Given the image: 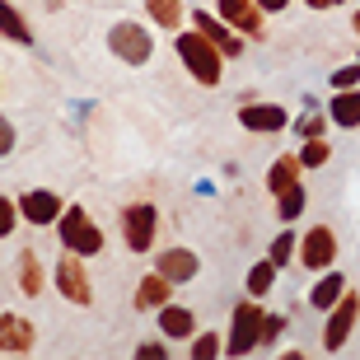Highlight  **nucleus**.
<instances>
[{"mask_svg": "<svg viewBox=\"0 0 360 360\" xmlns=\"http://www.w3.org/2000/svg\"><path fill=\"white\" fill-rule=\"evenodd\" d=\"M215 14H220L239 38H248V42L267 38V10H262L257 0H215Z\"/></svg>", "mask_w": 360, "mask_h": 360, "instance_id": "nucleus-10", "label": "nucleus"}, {"mask_svg": "<svg viewBox=\"0 0 360 360\" xmlns=\"http://www.w3.org/2000/svg\"><path fill=\"white\" fill-rule=\"evenodd\" d=\"M56 239H61V248H70V253L98 257V253H103V243H108V234L98 229V220H94L84 206L70 201L66 211H61V220H56Z\"/></svg>", "mask_w": 360, "mask_h": 360, "instance_id": "nucleus-3", "label": "nucleus"}, {"mask_svg": "<svg viewBox=\"0 0 360 360\" xmlns=\"http://www.w3.org/2000/svg\"><path fill=\"white\" fill-rule=\"evenodd\" d=\"M304 178V164H300V150L295 155H276L271 160V169H267V192L276 197V192H285L290 183H300Z\"/></svg>", "mask_w": 360, "mask_h": 360, "instance_id": "nucleus-22", "label": "nucleus"}, {"mask_svg": "<svg viewBox=\"0 0 360 360\" xmlns=\"http://www.w3.org/2000/svg\"><path fill=\"white\" fill-rule=\"evenodd\" d=\"M155 271H164L174 285H187V281H197L201 257L192 253V248H183V243H174V248H160V253H155Z\"/></svg>", "mask_w": 360, "mask_h": 360, "instance_id": "nucleus-15", "label": "nucleus"}, {"mask_svg": "<svg viewBox=\"0 0 360 360\" xmlns=\"http://www.w3.org/2000/svg\"><path fill=\"white\" fill-rule=\"evenodd\" d=\"M108 52L117 56L122 66H150V56H155V33H150V19H117V24L108 28Z\"/></svg>", "mask_w": 360, "mask_h": 360, "instance_id": "nucleus-4", "label": "nucleus"}, {"mask_svg": "<svg viewBox=\"0 0 360 360\" xmlns=\"http://www.w3.org/2000/svg\"><path fill=\"white\" fill-rule=\"evenodd\" d=\"M187 356H192V360L225 356V337H220V333H197V337H192V347H187Z\"/></svg>", "mask_w": 360, "mask_h": 360, "instance_id": "nucleus-28", "label": "nucleus"}, {"mask_svg": "<svg viewBox=\"0 0 360 360\" xmlns=\"http://www.w3.org/2000/svg\"><path fill=\"white\" fill-rule=\"evenodd\" d=\"M38 347V328L14 314V309H0V356H33Z\"/></svg>", "mask_w": 360, "mask_h": 360, "instance_id": "nucleus-13", "label": "nucleus"}, {"mask_svg": "<svg viewBox=\"0 0 360 360\" xmlns=\"http://www.w3.org/2000/svg\"><path fill=\"white\" fill-rule=\"evenodd\" d=\"M328 127H333L328 108H319V112H304V117H295V136H300V141H319V136H328Z\"/></svg>", "mask_w": 360, "mask_h": 360, "instance_id": "nucleus-26", "label": "nucleus"}, {"mask_svg": "<svg viewBox=\"0 0 360 360\" xmlns=\"http://www.w3.org/2000/svg\"><path fill=\"white\" fill-rule=\"evenodd\" d=\"M360 84V61H351V66H337L333 75H328V89H356Z\"/></svg>", "mask_w": 360, "mask_h": 360, "instance_id": "nucleus-32", "label": "nucleus"}, {"mask_svg": "<svg viewBox=\"0 0 360 360\" xmlns=\"http://www.w3.org/2000/svg\"><path fill=\"white\" fill-rule=\"evenodd\" d=\"M66 206L70 201L61 197L56 187H28L24 197H19V215H24V225H33V229H52Z\"/></svg>", "mask_w": 360, "mask_h": 360, "instance_id": "nucleus-11", "label": "nucleus"}, {"mask_svg": "<svg viewBox=\"0 0 360 360\" xmlns=\"http://www.w3.org/2000/svg\"><path fill=\"white\" fill-rule=\"evenodd\" d=\"M351 28H356V38H360V10H356V14H351Z\"/></svg>", "mask_w": 360, "mask_h": 360, "instance_id": "nucleus-36", "label": "nucleus"}, {"mask_svg": "<svg viewBox=\"0 0 360 360\" xmlns=\"http://www.w3.org/2000/svg\"><path fill=\"white\" fill-rule=\"evenodd\" d=\"M141 10H146L150 28H164V33H178V28H187V0H141Z\"/></svg>", "mask_w": 360, "mask_h": 360, "instance_id": "nucleus-17", "label": "nucleus"}, {"mask_svg": "<svg viewBox=\"0 0 360 360\" xmlns=\"http://www.w3.org/2000/svg\"><path fill=\"white\" fill-rule=\"evenodd\" d=\"M337 253H342L337 229L333 225H309L304 234H300V253H295V262H300L304 271H328V267H337Z\"/></svg>", "mask_w": 360, "mask_h": 360, "instance_id": "nucleus-8", "label": "nucleus"}, {"mask_svg": "<svg viewBox=\"0 0 360 360\" xmlns=\"http://www.w3.org/2000/svg\"><path fill=\"white\" fill-rule=\"evenodd\" d=\"M356 61H360V47H356Z\"/></svg>", "mask_w": 360, "mask_h": 360, "instance_id": "nucleus-37", "label": "nucleus"}, {"mask_svg": "<svg viewBox=\"0 0 360 360\" xmlns=\"http://www.w3.org/2000/svg\"><path fill=\"white\" fill-rule=\"evenodd\" d=\"M52 290L66 300V304L75 309H89L94 304V276H89V257L70 253V248H61V257H56L52 267Z\"/></svg>", "mask_w": 360, "mask_h": 360, "instance_id": "nucleus-5", "label": "nucleus"}, {"mask_svg": "<svg viewBox=\"0 0 360 360\" xmlns=\"http://www.w3.org/2000/svg\"><path fill=\"white\" fill-rule=\"evenodd\" d=\"M304 206H309L304 183H290L285 192H276V220H281V225H295V220L304 215Z\"/></svg>", "mask_w": 360, "mask_h": 360, "instance_id": "nucleus-24", "label": "nucleus"}, {"mask_svg": "<svg viewBox=\"0 0 360 360\" xmlns=\"http://www.w3.org/2000/svg\"><path fill=\"white\" fill-rule=\"evenodd\" d=\"M276 262L271 257H257L253 267H248V276H243V295H257V300H267L271 295V285H276Z\"/></svg>", "mask_w": 360, "mask_h": 360, "instance_id": "nucleus-23", "label": "nucleus"}, {"mask_svg": "<svg viewBox=\"0 0 360 360\" xmlns=\"http://www.w3.org/2000/svg\"><path fill=\"white\" fill-rule=\"evenodd\" d=\"M14 146H19V131H14V122L0 112V160H5V155H14Z\"/></svg>", "mask_w": 360, "mask_h": 360, "instance_id": "nucleus-33", "label": "nucleus"}, {"mask_svg": "<svg viewBox=\"0 0 360 360\" xmlns=\"http://www.w3.org/2000/svg\"><path fill=\"white\" fill-rule=\"evenodd\" d=\"M174 281L164 276V271H146V276L136 281V295H131V309L136 314H160L169 300H174Z\"/></svg>", "mask_w": 360, "mask_h": 360, "instance_id": "nucleus-14", "label": "nucleus"}, {"mask_svg": "<svg viewBox=\"0 0 360 360\" xmlns=\"http://www.w3.org/2000/svg\"><path fill=\"white\" fill-rule=\"evenodd\" d=\"M19 197H10V192H0V239H10L14 229H19Z\"/></svg>", "mask_w": 360, "mask_h": 360, "instance_id": "nucleus-29", "label": "nucleus"}, {"mask_svg": "<svg viewBox=\"0 0 360 360\" xmlns=\"http://www.w3.org/2000/svg\"><path fill=\"white\" fill-rule=\"evenodd\" d=\"M257 5H262V10H267V14H285V10H290V5H295V0H257Z\"/></svg>", "mask_w": 360, "mask_h": 360, "instance_id": "nucleus-34", "label": "nucleus"}, {"mask_svg": "<svg viewBox=\"0 0 360 360\" xmlns=\"http://www.w3.org/2000/svg\"><path fill=\"white\" fill-rule=\"evenodd\" d=\"M0 94H5V84H0Z\"/></svg>", "mask_w": 360, "mask_h": 360, "instance_id": "nucleus-38", "label": "nucleus"}, {"mask_svg": "<svg viewBox=\"0 0 360 360\" xmlns=\"http://www.w3.org/2000/svg\"><path fill=\"white\" fill-rule=\"evenodd\" d=\"M174 52H178V61L187 66V75H192L197 84L215 89V84L225 80V52H220V47L206 38V33H197L192 24L174 33Z\"/></svg>", "mask_w": 360, "mask_h": 360, "instance_id": "nucleus-1", "label": "nucleus"}, {"mask_svg": "<svg viewBox=\"0 0 360 360\" xmlns=\"http://www.w3.org/2000/svg\"><path fill=\"white\" fill-rule=\"evenodd\" d=\"M174 351H169V337H146V342H136V360H169Z\"/></svg>", "mask_w": 360, "mask_h": 360, "instance_id": "nucleus-30", "label": "nucleus"}, {"mask_svg": "<svg viewBox=\"0 0 360 360\" xmlns=\"http://www.w3.org/2000/svg\"><path fill=\"white\" fill-rule=\"evenodd\" d=\"M0 38L19 42V47H33V24L24 19V10L14 0H0Z\"/></svg>", "mask_w": 360, "mask_h": 360, "instance_id": "nucleus-21", "label": "nucleus"}, {"mask_svg": "<svg viewBox=\"0 0 360 360\" xmlns=\"http://www.w3.org/2000/svg\"><path fill=\"white\" fill-rule=\"evenodd\" d=\"M239 127L248 136H281V131H290V127H295V117L285 112V103L243 98V103H239Z\"/></svg>", "mask_w": 360, "mask_h": 360, "instance_id": "nucleus-9", "label": "nucleus"}, {"mask_svg": "<svg viewBox=\"0 0 360 360\" xmlns=\"http://www.w3.org/2000/svg\"><path fill=\"white\" fill-rule=\"evenodd\" d=\"M281 333H285V314H276V309H267V319H262V342L257 347H276Z\"/></svg>", "mask_w": 360, "mask_h": 360, "instance_id": "nucleus-31", "label": "nucleus"}, {"mask_svg": "<svg viewBox=\"0 0 360 360\" xmlns=\"http://www.w3.org/2000/svg\"><path fill=\"white\" fill-rule=\"evenodd\" d=\"M304 5H309V10H323V14H328V10H337V5H347V0H304Z\"/></svg>", "mask_w": 360, "mask_h": 360, "instance_id": "nucleus-35", "label": "nucleus"}, {"mask_svg": "<svg viewBox=\"0 0 360 360\" xmlns=\"http://www.w3.org/2000/svg\"><path fill=\"white\" fill-rule=\"evenodd\" d=\"M262 319H267L262 300H257V295H243L239 304H234V314H229L225 356H234V360L253 356V351H257V342H262Z\"/></svg>", "mask_w": 360, "mask_h": 360, "instance_id": "nucleus-2", "label": "nucleus"}, {"mask_svg": "<svg viewBox=\"0 0 360 360\" xmlns=\"http://www.w3.org/2000/svg\"><path fill=\"white\" fill-rule=\"evenodd\" d=\"M14 281H19V290H24V300H38L47 285H52V276H47V267H42L38 248H24V253L14 257Z\"/></svg>", "mask_w": 360, "mask_h": 360, "instance_id": "nucleus-16", "label": "nucleus"}, {"mask_svg": "<svg viewBox=\"0 0 360 360\" xmlns=\"http://www.w3.org/2000/svg\"><path fill=\"white\" fill-rule=\"evenodd\" d=\"M333 160V141L319 136V141H300V164L304 169H323V164Z\"/></svg>", "mask_w": 360, "mask_h": 360, "instance_id": "nucleus-27", "label": "nucleus"}, {"mask_svg": "<svg viewBox=\"0 0 360 360\" xmlns=\"http://www.w3.org/2000/svg\"><path fill=\"white\" fill-rule=\"evenodd\" d=\"M342 295H347V276H342V271H319V281H314V290H309V309H319V314H328V309L337 304V300H342Z\"/></svg>", "mask_w": 360, "mask_h": 360, "instance_id": "nucleus-20", "label": "nucleus"}, {"mask_svg": "<svg viewBox=\"0 0 360 360\" xmlns=\"http://www.w3.org/2000/svg\"><path fill=\"white\" fill-rule=\"evenodd\" d=\"M187 24L197 28V33H206V38L225 52V61H239V56L248 52V38H239V33H234L215 10H187Z\"/></svg>", "mask_w": 360, "mask_h": 360, "instance_id": "nucleus-12", "label": "nucleus"}, {"mask_svg": "<svg viewBox=\"0 0 360 360\" xmlns=\"http://www.w3.org/2000/svg\"><path fill=\"white\" fill-rule=\"evenodd\" d=\"M328 117H333V127H342V131H360V84L356 89H333Z\"/></svg>", "mask_w": 360, "mask_h": 360, "instance_id": "nucleus-19", "label": "nucleus"}, {"mask_svg": "<svg viewBox=\"0 0 360 360\" xmlns=\"http://www.w3.org/2000/svg\"><path fill=\"white\" fill-rule=\"evenodd\" d=\"M160 333L169 337V342H192V337H197V314L187 304H174V300H169V304L160 309Z\"/></svg>", "mask_w": 360, "mask_h": 360, "instance_id": "nucleus-18", "label": "nucleus"}, {"mask_svg": "<svg viewBox=\"0 0 360 360\" xmlns=\"http://www.w3.org/2000/svg\"><path fill=\"white\" fill-rule=\"evenodd\" d=\"M295 253H300V234H295L290 225H281V234L267 243V257L276 262V267H290V262H295Z\"/></svg>", "mask_w": 360, "mask_h": 360, "instance_id": "nucleus-25", "label": "nucleus"}, {"mask_svg": "<svg viewBox=\"0 0 360 360\" xmlns=\"http://www.w3.org/2000/svg\"><path fill=\"white\" fill-rule=\"evenodd\" d=\"M122 243H127V253H150L155 239H160V211L150 206V201H127L122 206Z\"/></svg>", "mask_w": 360, "mask_h": 360, "instance_id": "nucleus-6", "label": "nucleus"}, {"mask_svg": "<svg viewBox=\"0 0 360 360\" xmlns=\"http://www.w3.org/2000/svg\"><path fill=\"white\" fill-rule=\"evenodd\" d=\"M356 323H360V290H351V285H347V295H342V300L323 314V351H328V356H337V351L351 342Z\"/></svg>", "mask_w": 360, "mask_h": 360, "instance_id": "nucleus-7", "label": "nucleus"}]
</instances>
